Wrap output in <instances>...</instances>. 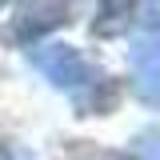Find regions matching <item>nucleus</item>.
I'll return each mask as SVG.
<instances>
[{"mask_svg":"<svg viewBox=\"0 0 160 160\" xmlns=\"http://www.w3.org/2000/svg\"><path fill=\"white\" fill-rule=\"evenodd\" d=\"M28 60L36 64V72L48 80V84L68 88L72 96L88 92V88H96L100 80H104L88 60L80 56V48H72V44H36V48L28 52Z\"/></svg>","mask_w":160,"mask_h":160,"instance_id":"nucleus-1","label":"nucleus"},{"mask_svg":"<svg viewBox=\"0 0 160 160\" xmlns=\"http://www.w3.org/2000/svg\"><path fill=\"white\" fill-rule=\"evenodd\" d=\"M132 60V88L144 104L160 108V4H148L144 24L128 48Z\"/></svg>","mask_w":160,"mask_h":160,"instance_id":"nucleus-2","label":"nucleus"},{"mask_svg":"<svg viewBox=\"0 0 160 160\" xmlns=\"http://www.w3.org/2000/svg\"><path fill=\"white\" fill-rule=\"evenodd\" d=\"M72 16V0H24L12 24V40H36Z\"/></svg>","mask_w":160,"mask_h":160,"instance_id":"nucleus-3","label":"nucleus"},{"mask_svg":"<svg viewBox=\"0 0 160 160\" xmlns=\"http://www.w3.org/2000/svg\"><path fill=\"white\" fill-rule=\"evenodd\" d=\"M132 8H136V0H100L92 32L96 36H116V32H124L128 20H132Z\"/></svg>","mask_w":160,"mask_h":160,"instance_id":"nucleus-4","label":"nucleus"},{"mask_svg":"<svg viewBox=\"0 0 160 160\" xmlns=\"http://www.w3.org/2000/svg\"><path fill=\"white\" fill-rule=\"evenodd\" d=\"M68 160H132V156H120V152H100V148H76Z\"/></svg>","mask_w":160,"mask_h":160,"instance_id":"nucleus-5","label":"nucleus"},{"mask_svg":"<svg viewBox=\"0 0 160 160\" xmlns=\"http://www.w3.org/2000/svg\"><path fill=\"white\" fill-rule=\"evenodd\" d=\"M0 160H28V156H24L20 148H8V152H0Z\"/></svg>","mask_w":160,"mask_h":160,"instance_id":"nucleus-6","label":"nucleus"},{"mask_svg":"<svg viewBox=\"0 0 160 160\" xmlns=\"http://www.w3.org/2000/svg\"><path fill=\"white\" fill-rule=\"evenodd\" d=\"M4 4H8V0H0V8H4Z\"/></svg>","mask_w":160,"mask_h":160,"instance_id":"nucleus-7","label":"nucleus"}]
</instances>
